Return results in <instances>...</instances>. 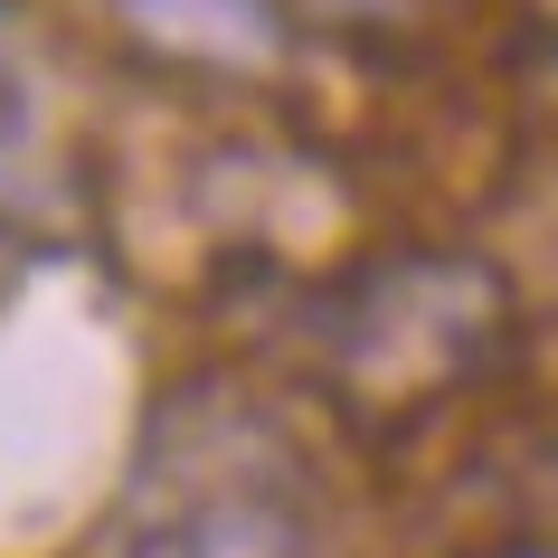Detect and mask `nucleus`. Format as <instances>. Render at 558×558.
<instances>
[{"instance_id":"obj_1","label":"nucleus","mask_w":558,"mask_h":558,"mask_svg":"<svg viewBox=\"0 0 558 558\" xmlns=\"http://www.w3.org/2000/svg\"><path fill=\"white\" fill-rule=\"evenodd\" d=\"M105 558H313V530L246 426H208L133 473Z\"/></svg>"},{"instance_id":"obj_2","label":"nucleus","mask_w":558,"mask_h":558,"mask_svg":"<svg viewBox=\"0 0 558 558\" xmlns=\"http://www.w3.org/2000/svg\"><path fill=\"white\" fill-rule=\"evenodd\" d=\"M123 20L161 48H190V58H265L275 48V10L265 0H114Z\"/></svg>"},{"instance_id":"obj_3","label":"nucleus","mask_w":558,"mask_h":558,"mask_svg":"<svg viewBox=\"0 0 558 558\" xmlns=\"http://www.w3.org/2000/svg\"><path fill=\"white\" fill-rule=\"evenodd\" d=\"M38 133H48V66H38L29 29H20V10L0 0V190L29 171Z\"/></svg>"},{"instance_id":"obj_4","label":"nucleus","mask_w":558,"mask_h":558,"mask_svg":"<svg viewBox=\"0 0 558 558\" xmlns=\"http://www.w3.org/2000/svg\"><path fill=\"white\" fill-rule=\"evenodd\" d=\"M265 10H303V20H398L408 0H265Z\"/></svg>"}]
</instances>
